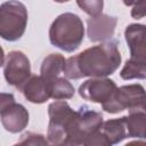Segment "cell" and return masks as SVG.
<instances>
[{
	"label": "cell",
	"instance_id": "9a60e30c",
	"mask_svg": "<svg viewBox=\"0 0 146 146\" xmlns=\"http://www.w3.org/2000/svg\"><path fill=\"white\" fill-rule=\"evenodd\" d=\"M100 130L107 137V139L110 140V143L112 145L119 144L123 139L129 137L128 136V130H127L124 116L103 122V124L100 127Z\"/></svg>",
	"mask_w": 146,
	"mask_h": 146
},
{
	"label": "cell",
	"instance_id": "30bf717a",
	"mask_svg": "<svg viewBox=\"0 0 146 146\" xmlns=\"http://www.w3.org/2000/svg\"><path fill=\"white\" fill-rule=\"evenodd\" d=\"M117 18L106 14H99L87 19V34L92 42H103L111 40L114 35Z\"/></svg>",
	"mask_w": 146,
	"mask_h": 146
},
{
	"label": "cell",
	"instance_id": "7402d4cb",
	"mask_svg": "<svg viewBox=\"0 0 146 146\" xmlns=\"http://www.w3.org/2000/svg\"><path fill=\"white\" fill-rule=\"evenodd\" d=\"M123 1V3L125 5V6H133L135 3H137L139 0H122Z\"/></svg>",
	"mask_w": 146,
	"mask_h": 146
},
{
	"label": "cell",
	"instance_id": "5b68a950",
	"mask_svg": "<svg viewBox=\"0 0 146 146\" xmlns=\"http://www.w3.org/2000/svg\"><path fill=\"white\" fill-rule=\"evenodd\" d=\"M107 113H119L124 110H146V91L141 84H128L115 89L111 97L102 104Z\"/></svg>",
	"mask_w": 146,
	"mask_h": 146
},
{
	"label": "cell",
	"instance_id": "8992f818",
	"mask_svg": "<svg viewBox=\"0 0 146 146\" xmlns=\"http://www.w3.org/2000/svg\"><path fill=\"white\" fill-rule=\"evenodd\" d=\"M103 115L99 112L90 110L88 106H81L67 132L66 145H83L87 137L100 129Z\"/></svg>",
	"mask_w": 146,
	"mask_h": 146
},
{
	"label": "cell",
	"instance_id": "603a6c76",
	"mask_svg": "<svg viewBox=\"0 0 146 146\" xmlns=\"http://www.w3.org/2000/svg\"><path fill=\"white\" fill-rule=\"evenodd\" d=\"M55 1H56V2H60V3H62V2H67V1H70V0H55Z\"/></svg>",
	"mask_w": 146,
	"mask_h": 146
},
{
	"label": "cell",
	"instance_id": "52a82bcc",
	"mask_svg": "<svg viewBox=\"0 0 146 146\" xmlns=\"http://www.w3.org/2000/svg\"><path fill=\"white\" fill-rule=\"evenodd\" d=\"M0 117L3 128L13 133L21 132L29 124L27 110L23 105L15 103L11 94H1Z\"/></svg>",
	"mask_w": 146,
	"mask_h": 146
},
{
	"label": "cell",
	"instance_id": "9c48e42d",
	"mask_svg": "<svg viewBox=\"0 0 146 146\" xmlns=\"http://www.w3.org/2000/svg\"><path fill=\"white\" fill-rule=\"evenodd\" d=\"M116 84L107 78H91L79 87V95L92 103H105L115 91Z\"/></svg>",
	"mask_w": 146,
	"mask_h": 146
},
{
	"label": "cell",
	"instance_id": "2e32d148",
	"mask_svg": "<svg viewBox=\"0 0 146 146\" xmlns=\"http://www.w3.org/2000/svg\"><path fill=\"white\" fill-rule=\"evenodd\" d=\"M50 96L55 100H64L70 99L74 96V87L67 80V78L58 76L54 81L49 83Z\"/></svg>",
	"mask_w": 146,
	"mask_h": 146
},
{
	"label": "cell",
	"instance_id": "7c38bea8",
	"mask_svg": "<svg viewBox=\"0 0 146 146\" xmlns=\"http://www.w3.org/2000/svg\"><path fill=\"white\" fill-rule=\"evenodd\" d=\"M21 91L24 97L33 104H42L51 98L49 84L41 75H31Z\"/></svg>",
	"mask_w": 146,
	"mask_h": 146
},
{
	"label": "cell",
	"instance_id": "44dd1931",
	"mask_svg": "<svg viewBox=\"0 0 146 146\" xmlns=\"http://www.w3.org/2000/svg\"><path fill=\"white\" fill-rule=\"evenodd\" d=\"M131 16L136 19H140L146 16V0H139L133 5L131 9Z\"/></svg>",
	"mask_w": 146,
	"mask_h": 146
},
{
	"label": "cell",
	"instance_id": "e0dca14e",
	"mask_svg": "<svg viewBox=\"0 0 146 146\" xmlns=\"http://www.w3.org/2000/svg\"><path fill=\"white\" fill-rule=\"evenodd\" d=\"M120 76L123 80L146 79V62L129 58L125 62L123 68L121 70Z\"/></svg>",
	"mask_w": 146,
	"mask_h": 146
},
{
	"label": "cell",
	"instance_id": "ffe728a7",
	"mask_svg": "<svg viewBox=\"0 0 146 146\" xmlns=\"http://www.w3.org/2000/svg\"><path fill=\"white\" fill-rule=\"evenodd\" d=\"M47 144H49V141L46 140L42 135L33 133V132L24 133L21 140L17 143V145H47Z\"/></svg>",
	"mask_w": 146,
	"mask_h": 146
},
{
	"label": "cell",
	"instance_id": "6da1fadb",
	"mask_svg": "<svg viewBox=\"0 0 146 146\" xmlns=\"http://www.w3.org/2000/svg\"><path fill=\"white\" fill-rule=\"evenodd\" d=\"M116 40H107L90 47L66 59L64 75L67 79L106 78L113 74L121 64V54Z\"/></svg>",
	"mask_w": 146,
	"mask_h": 146
},
{
	"label": "cell",
	"instance_id": "8fae6325",
	"mask_svg": "<svg viewBox=\"0 0 146 146\" xmlns=\"http://www.w3.org/2000/svg\"><path fill=\"white\" fill-rule=\"evenodd\" d=\"M124 38L130 49V58L146 62V25H128L124 31Z\"/></svg>",
	"mask_w": 146,
	"mask_h": 146
},
{
	"label": "cell",
	"instance_id": "7a4b0ae2",
	"mask_svg": "<svg viewBox=\"0 0 146 146\" xmlns=\"http://www.w3.org/2000/svg\"><path fill=\"white\" fill-rule=\"evenodd\" d=\"M84 26L82 19L73 13H64L55 18L49 29V40L52 46L72 52L83 41Z\"/></svg>",
	"mask_w": 146,
	"mask_h": 146
},
{
	"label": "cell",
	"instance_id": "277c9868",
	"mask_svg": "<svg viewBox=\"0 0 146 146\" xmlns=\"http://www.w3.org/2000/svg\"><path fill=\"white\" fill-rule=\"evenodd\" d=\"M49 124L47 130V138L49 144L66 145L68 129L76 115L65 100H56L48 106Z\"/></svg>",
	"mask_w": 146,
	"mask_h": 146
},
{
	"label": "cell",
	"instance_id": "ac0fdd59",
	"mask_svg": "<svg viewBox=\"0 0 146 146\" xmlns=\"http://www.w3.org/2000/svg\"><path fill=\"white\" fill-rule=\"evenodd\" d=\"M76 3L90 17H95L102 14L104 7V0H76Z\"/></svg>",
	"mask_w": 146,
	"mask_h": 146
},
{
	"label": "cell",
	"instance_id": "4fadbf2b",
	"mask_svg": "<svg viewBox=\"0 0 146 146\" xmlns=\"http://www.w3.org/2000/svg\"><path fill=\"white\" fill-rule=\"evenodd\" d=\"M66 59L60 54H50L48 55L41 64L40 75L48 82V84L54 81L56 78L60 76V73L64 72Z\"/></svg>",
	"mask_w": 146,
	"mask_h": 146
},
{
	"label": "cell",
	"instance_id": "3957f363",
	"mask_svg": "<svg viewBox=\"0 0 146 146\" xmlns=\"http://www.w3.org/2000/svg\"><path fill=\"white\" fill-rule=\"evenodd\" d=\"M27 9L18 0H9L0 6V36L7 41L22 38L27 25Z\"/></svg>",
	"mask_w": 146,
	"mask_h": 146
},
{
	"label": "cell",
	"instance_id": "ba28073f",
	"mask_svg": "<svg viewBox=\"0 0 146 146\" xmlns=\"http://www.w3.org/2000/svg\"><path fill=\"white\" fill-rule=\"evenodd\" d=\"M3 75L8 84L22 90L23 86L31 78V64L27 56L19 51L13 50L8 52L2 62Z\"/></svg>",
	"mask_w": 146,
	"mask_h": 146
},
{
	"label": "cell",
	"instance_id": "d6986e66",
	"mask_svg": "<svg viewBox=\"0 0 146 146\" xmlns=\"http://www.w3.org/2000/svg\"><path fill=\"white\" fill-rule=\"evenodd\" d=\"M83 145H87V146H110L112 144L110 143L107 137L103 133V131L99 129V130L92 132L89 137H87Z\"/></svg>",
	"mask_w": 146,
	"mask_h": 146
},
{
	"label": "cell",
	"instance_id": "5bb4252c",
	"mask_svg": "<svg viewBox=\"0 0 146 146\" xmlns=\"http://www.w3.org/2000/svg\"><path fill=\"white\" fill-rule=\"evenodd\" d=\"M124 120L129 137L146 139V110H130Z\"/></svg>",
	"mask_w": 146,
	"mask_h": 146
}]
</instances>
